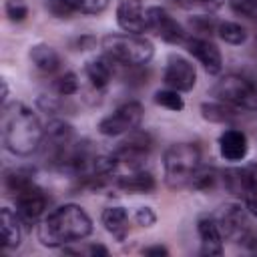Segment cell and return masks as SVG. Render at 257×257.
Returning a JSON list of instances; mask_svg holds the SVG:
<instances>
[{
  "instance_id": "obj_22",
  "label": "cell",
  "mask_w": 257,
  "mask_h": 257,
  "mask_svg": "<svg viewBox=\"0 0 257 257\" xmlns=\"http://www.w3.org/2000/svg\"><path fill=\"white\" fill-rule=\"evenodd\" d=\"M116 185L126 193H151L157 187L155 177L149 171H143V169H135V173L118 177Z\"/></svg>"
},
{
  "instance_id": "obj_37",
  "label": "cell",
  "mask_w": 257,
  "mask_h": 257,
  "mask_svg": "<svg viewBox=\"0 0 257 257\" xmlns=\"http://www.w3.org/2000/svg\"><path fill=\"white\" fill-rule=\"evenodd\" d=\"M143 253L145 255H169V249L167 247H163V245H151V247H147V249H143Z\"/></svg>"
},
{
  "instance_id": "obj_33",
  "label": "cell",
  "mask_w": 257,
  "mask_h": 257,
  "mask_svg": "<svg viewBox=\"0 0 257 257\" xmlns=\"http://www.w3.org/2000/svg\"><path fill=\"white\" fill-rule=\"evenodd\" d=\"M4 10H6V16L12 22H22L28 16V6L22 0H6Z\"/></svg>"
},
{
  "instance_id": "obj_7",
  "label": "cell",
  "mask_w": 257,
  "mask_h": 257,
  "mask_svg": "<svg viewBox=\"0 0 257 257\" xmlns=\"http://www.w3.org/2000/svg\"><path fill=\"white\" fill-rule=\"evenodd\" d=\"M153 149V139L149 133L145 131H131L128 133V139H124L116 151H114V157L118 159V163H124L128 165L131 169H141L149 157Z\"/></svg>"
},
{
  "instance_id": "obj_23",
  "label": "cell",
  "mask_w": 257,
  "mask_h": 257,
  "mask_svg": "<svg viewBox=\"0 0 257 257\" xmlns=\"http://www.w3.org/2000/svg\"><path fill=\"white\" fill-rule=\"evenodd\" d=\"M201 114L209 122H229V120L235 118L233 106H229L221 100L219 102H203L201 104Z\"/></svg>"
},
{
  "instance_id": "obj_36",
  "label": "cell",
  "mask_w": 257,
  "mask_h": 257,
  "mask_svg": "<svg viewBox=\"0 0 257 257\" xmlns=\"http://www.w3.org/2000/svg\"><path fill=\"white\" fill-rule=\"evenodd\" d=\"M245 203H247V209H249V213L257 217V191L249 193V195L245 197Z\"/></svg>"
},
{
  "instance_id": "obj_11",
  "label": "cell",
  "mask_w": 257,
  "mask_h": 257,
  "mask_svg": "<svg viewBox=\"0 0 257 257\" xmlns=\"http://www.w3.org/2000/svg\"><path fill=\"white\" fill-rule=\"evenodd\" d=\"M213 219L219 225L223 237H227V239H237L239 241L249 231L247 213L239 203H227V205L219 207V211L213 215Z\"/></svg>"
},
{
  "instance_id": "obj_24",
  "label": "cell",
  "mask_w": 257,
  "mask_h": 257,
  "mask_svg": "<svg viewBox=\"0 0 257 257\" xmlns=\"http://www.w3.org/2000/svg\"><path fill=\"white\" fill-rule=\"evenodd\" d=\"M217 34L221 40H225L227 44H243L247 40V30L237 24V22H231V20H225V22H219L217 26Z\"/></svg>"
},
{
  "instance_id": "obj_20",
  "label": "cell",
  "mask_w": 257,
  "mask_h": 257,
  "mask_svg": "<svg viewBox=\"0 0 257 257\" xmlns=\"http://www.w3.org/2000/svg\"><path fill=\"white\" fill-rule=\"evenodd\" d=\"M104 229L116 239V241H124L126 233H128V213L124 207H106L100 215Z\"/></svg>"
},
{
  "instance_id": "obj_12",
  "label": "cell",
  "mask_w": 257,
  "mask_h": 257,
  "mask_svg": "<svg viewBox=\"0 0 257 257\" xmlns=\"http://www.w3.org/2000/svg\"><path fill=\"white\" fill-rule=\"evenodd\" d=\"M221 181L231 195L245 199L249 193L257 191V167L247 165V167L225 169L221 173Z\"/></svg>"
},
{
  "instance_id": "obj_8",
  "label": "cell",
  "mask_w": 257,
  "mask_h": 257,
  "mask_svg": "<svg viewBox=\"0 0 257 257\" xmlns=\"http://www.w3.org/2000/svg\"><path fill=\"white\" fill-rule=\"evenodd\" d=\"M14 201H16V213H18L20 221L28 227L34 225L42 217V213L46 211V205H48V199H46L44 191L36 183L28 185L20 193H16Z\"/></svg>"
},
{
  "instance_id": "obj_27",
  "label": "cell",
  "mask_w": 257,
  "mask_h": 257,
  "mask_svg": "<svg viewBox=\"0 0 257 257\" xmlns=\"http://www.w3.org/2000/svg\"><path fill=\"white\" fill-rule=\"evenodd\" d=\"M155 102L159 106H165L169 110H183L185 108V102H183V96L179 94V90H173V88H165V90H157L155 92Z\"/></svg>"
},
{
  "instance_id": "obj_31",
  "label": "cell",
  "mask_w": 257,
  "mask_h": 257,
  "mask_svg": "<svg viewBox=\"0 0 257 257\" xmlns=\"http://www.w3.org/2000/svg\"><path fill=\"white\" fill-rule=\"evenodd\" d=\"M46 10L54 18H70L76 12L70 0H46Z\"/></svg>"
},
{
  "instance_id": "obj_25",
  "label": "cell",
  "mask_w": 257,
  "mask_h": 257,
  "mask_svg": "<svg viewBox=\"0 0 257 257\" xmlns=\"http://www.w3.org/2000/svg\"><path fill=\"white\" fill-rule=\"evenodd\" d=\"M32 175L30 171H24V169H12L4 175V185H6V191L16 195L20 193L22 189H26L28 185H32Z\"/></svg>"
},
{
  "instance_id": "obj_4",
  "label": "cell",
  "mask_w": 257,
  "mask_h": 257,
  "mask_svg": "<svg viewBox=\"0 0 257 257\" xmlns=\"http://www.w3.org/2000/svg\"><path fill=\"white\" fill-rule=\"evenodd\" d=\"M102 50L126 66H145L155 54L153 42L141 34H106L102 38Z\"/></svg>"
},
{
  "instance_id": "obj_30",
  "label": "cell",
  "mask_w": 257,
  "mask_h": 257,
  "mask_svg": "<svg viewBox=\"0 0 257 257\" xmlns=\"http://www.w3.org/2000/svg\"><path fill=\"white\" fill-rule=\"evenodd\" d=\"M110 0H70L76 12L80 14H100Z\"/></svg>"
},
{
  "instance_id": "obj_34",
  "label": "cell",
  "mask_w": 257,
  "mask_h": 257,
  "mask_svg": "<svg viewBox=\"0 0 257 257\" xmlns=\"http://www.w3.org/2000/svg\"><path fill=\"white\" fill-rule=\"evenodd\" d=\"M229 6L239 16H247V18L257 16V0H229Z\"/></svg>"
},
{
  "instance_id": "obj_10",
  "label": "cell",
  "mask_w": 257,
  "mask_h": 257,
  "mask_svg": "<svg viewBox=\"0 0 257 257\" xmlns=\"http://www.w3.org/2000/svg\"><path fill=\"white\" fill-rule=\"evenodd\" d=\"M163 80H165V84L169 88L179 90V92H185V90H191L195 86V82H197V70H195L193 62H189L187 58H183L179 54H173L167 60Z\"/></svg>"
},
{
  "instance_id": "obj_35",
  "label": "cell",
  "mask_w": 257,
  "mask_h": 257,
  "mask_svg": "<svg viewBox=\"0 0 257 257\" xmlns=\"http://www.w3.org/2000/svg\"><path fill=\"white\" fill-rule=\"evenodd\" d=\"M135 221H137L141 227H151V225H155L157 215H155V211H153L151 207H139L137 213H135Z\"/></svg>"
},
{
  "instance_id": "obj_15",
  "label": "cell",
  "mask_w": 257,
  "mask_h": 257,
  "mask_svg": "<svg viewBox=\"0 0 257 257\" xmlns=\"http://www.w3.org/2000/svg\"><path fill=\"white\" fill-rule=\"evenodd\" d=\"M249 151L247 135L239 128H227L219 137V153L225 161H243Z\"/></svg>"
},
{
  "instance_id": "obj_14",
  "label": "cell",
  "mask_w": 257,
  "mask_h": 257,
  "mask_svg": "<svg viewBox=\"0 0 257 257\" xmlns=\"http://www.w3.org/2000/svg\"><path fill=\"white\" fill-rule=\"evenodd\" d=\"M116 22L128 34H141L147 28V16L141 0H120L116 6Z\"/></svg>"
},
{
  "instance_id": "obj_39",
  "label": "cell",
  "mask_w": 257,
  "mask_h": 257,
  "mask_svg": "<svg viewBox=\"0 0 257 257\" xmlns=\"http://www.w3.org/2000/svg\"><path fill=\"white\" fill-rule=\"evenodd\" d=\"M6 96H8V82L2 78V100H6Z\"/></svg>"
},
{
  "instance_id": "obj_26",
  "label": "cell",
  "mask_w": 257,
  "mask_h": 257,
  "mask_svg": "<svg viewBox=\"0 0 257 257\" xmlns=\"http://www.w3.org/2000/svg\"><path fill=\"white\" fill-rule=\"evenodd\" d=\"M217 179H219V173H217L213 167H203V165H201V167L195 171V175H193L189 187H193V189H197V191H207V189L215 187Z\"/></svg>"
},
{
  "instance_id": "obj_38",
  "label": "cell",
  "mask_w": 257,
  "mask_h": 257,
  "mask_svg": "<svg viewBox=\"0 0 257 257\" xmlns=\"http://www.w3.org/2000/svg\"><path fill=\"white\" fill-rule=\"evenodd\" d=\"M86 253H88V255H102V257H106V255H108V249H106L104 245H100V243H94V245H90V247L86 249Z\"/></svg>"
},
{
  "instance_id": "obj_2",
  "label": "cell",
  "mask_w": 257,
  "mask_h": 257,
  "mask_svg": "<svg viewBox=\"0 0 257 257\" xmlns=\"http://www.w3.org/2000/svg\"><path fill=\"white\" fill-rule=\"evenodd\" d=\"M92 233V219L88 213L74 203L56 207L40 225L38 237L46 247H62L66 243H76Z\"/></svg>"
},
{
  "instance_id": "obj_29",
  "label": "cell",
  "mask_w": 257,
  "mask_h": 257,
  "mask_svg": "<svg viewBox=\"0 0 257 257\" xmlns=\"http://www.w3.org/2000/svg\"><path fill=\"white\" fill-rule=\"evenodd\" d=\"M173 2L183 10H203V12H213L223 4V0H173Z\"/></svg>"
},
{
  "instance_id": "obj_40",
  "label": "cell",
  "mask_w": 257,
  "mask_h": 257,
  "mask_svg": "<svg viewBox=\"0 0 257 257\" xmlns=\"http://www.w3.org/2000/svg\"><path fill=\"white\" fill-rule=\"evenodd\" d=\"M255 48H257V40H255Z\"/></svg>"
},
{
  "instance_id": "obj_13",
  "label": "cell",
  "mask_w": 257,
  "mask_h": 257,
  "mask_svg": "<svg viewBox=\"0 0 257 257\" xmlns=\"http://www.w3.org/2000/svg\"><path fill=\"white\" fill-rule=\"evenodd\" d=\"M185 44H187V50L203 64V68L209 74H219L221 72V68H223V56H221L219 48L209 38L191 36V38L185 40Z\"/></svg>"
},
{
  "instance_id": "obj_9",
  "label": "cell",
  "mask_w": 257,
  "mask_h": 257,
  "mask_svg": "<svg viewBox=\"0 0 257 257\" xmlns=\"http://www.w3.org/2000/svg\"><path fill=\"white\" fill-rule=\"evenodd\" d=\"M147 16V28H151L157 36H161L165 42L169 44H179V42H185V30L183 26L163 8L159 6H151L147 8L145 12Z\"/></svg>"
},
{
  "instance_id": "obj_6",
  "label": "cell",
  "mask_w": 257,
  "mask_h": 257,
  "mask_svg": "<svg viewBox=\"0 0 257 257\" xmlns=\"http://www.w3.org/2000/svg\"><path fill=\"white\" fill-rule=\"evenodd\" d=\"M143 104L141 102H124L120 104L112 114L104 116L100 122H98V133L104 135V137H118V135H124V133H131L135 131L141 120H143Z\"/></svg>"
},
{
  "instance_id": "obj_18",
  "label": "cell",
  "mask_w": 257,
  "mask_h": 257,
  "mask_svg": "<svg viewBox=\"0 0 257 257\" xmlns=\"http://www.w3.org/2000/svg\"><path fill=\"white\" fill-rule=\"evenodd\" d=\"M112 62H114V60H112L108 54L96 56V58H92V60L86 62L84 74H86V78H88V82H90L92 88L104 90V88L108 86V82L112 80V72H114Z\"/></svg>"
},
{
  "instance_id": "obj_17",
  "label": "cell",
  "mask_w": 257,
  "mask_h": 257,
  "mask_svg": "<svg viewBox=\"0 0 257 257\" xmlns=\"http://www.w3.org/2000/svg\"><path fill=\"white\" fill-rule=\"evenodd\" d=\"M72 126L66 122V120H60V118H52L46 128H44V139L48 143V149H50V161L62 151L66 149L70 143H72Z\"/></svg>"
},
{
  "instance_id": "obj_16",
  "label": "cell",
  "mask_w": 257,
  "mask_h": 257,
  "mask_svg": "<svg viewBox=\"0 0 257 257\" xmlns=\"http://www.w3.org/2000/svg\"><path fill=\"white\" fill-rule=\"evenodd\" d=\"M197 231L201 237V251L205 255H221L223 253V233L213 217H203L197 223Z\"/></svg>"
},
{
  "instance_id": "obj_28",
  "label": "cell",
  "mask_w": 257,
  "mask_h": 257,
  "mask_svg": "<svg viewBox=\"0 0 257 257\" xmlns=\"http://www.w3.org/2000/svg\"><path fill=\"white\" fill-rule=\"evenodd\" d=\"M78 76L74 72H64L60 74L56 80H54V90L60 94V96H70V94H76L78 92Z\"/></svg>"
},
{
  "instance_id": "obj_32",
  "label": "cell",
  "mask_w": 257,
  "mask_h": 257,
  "mask_svg": "<svg viewBox=\"0 0 257 257\" xmlns=\"http://www.w3.org/2000/svg\"><path fill=\"white\" fill-rule=\"evenodd\" d=\"M189 24H191V28H193L197 34H201L203 38H205V34L217 32V26H219V22H215V20L209 18V16H193Z\"/></svg>"
},
{
  "instance_id": "obj_21",
  "label": "cell",
  "mask_w": 257,
  "mask_h": 257,
  "mask_svg": "<svg viewBox=\"0 0 257 257\" xmlns=\"http://www.w3.org/2000/svg\"><path fill=\"white\" fill-rule=\"evenodd\" d=\"M0 223H2V247L4 249H16L20 245V237H22V231H20L22 221H20L18 213H14L8 207H2Z\"/></svg>"
},
{
  "instance_id": "obj_5",
  "label": "cell",
  "mask_w": 257,
  "mask_h": 257,
  "mask_svg": "<svg viewBox=\"0 0 257 257\" xmlns=\"http://www.w3.org/2000/svg\"><path fill=\"white\" fill-rule=\"evenodd\" d=\"M213 96L237 110H257V86L239 74H227L217 80Z\"/></svg>"
},
{
  "instance_id": "obj_3",
  "label": "cell",
  "mask_w": 257,
  "mask_h": 257,
  "mask_svg": "<svg viewBox=\"0 0 257 257\" xmlns=\"http://www.w3.org/2000/svg\"><path fill=\"white\" fill-rule=\"evenodd\" d=\"M199 167H201V151L195 143H175L165 151L163 157L165 183L171 189L189 187Z\"/></svg>"
},
{
  "instance_id": "obj_19",
  "label": "cell",
  "mask_w": 257,
  "mask_h": 257,
  "mask_svg": "<svg viewBox=\"0 0 257 257\" xmlns=\"http://www.w3.org/2000/svg\"><path fill=\"white\" fill-rule=\"evenodd\" d=\"M28 56H30L32 64H34L40 72H44V74H52V72H56V70L60 68V64H62L60 54H58L50 44H42V42L30 46Z\"/></svg>"
},
{
  "instance_id": "obj_1",
  "label": "cell",
  "mask_w": 257,
  "mask_h": 257,
  "mask_svg": "<svg viewBox=\"0 0 257 257\" xmlns=\"http://www.w3.org/2000/svg\"><path fill=\"white\" fill-rule=\"evenodd\" d=\"M44 128L34 114L22 102H12L4 106L2 112V141L6 151L16 157H28L42 145Z\"/></svg>"
}]
</instances>
